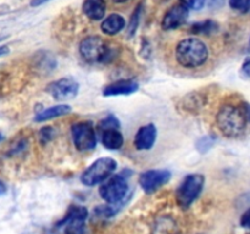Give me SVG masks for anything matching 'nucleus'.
I'll return each instance as SVG.
<instances>
[{
	"label": "nucleus",
	"mask_w": 250,
	"mask_h": 234,
	"mask_svg": "<svg viewBox=\"0 0 250 234\" xmlns=\"http://www.w3.org/2000/svg\"><path fill=\"white\" fill-rule=\"evenodd\" d=\"M83 14L92 21L104 20L106 14V2L105 0H84L82 4Z\"/></svg>",
	"instance_id": "14"
},
{
	"label": "nucleus",
	"mask_w": 250,
	"mask_h": 234,
	"mask_svg": "<svg viewBox=\"0 0 250 234\" xmlns=\"http://www.w3.org/2000/svg\"><path fill=\"white\" fill-rule=\"evenodd\" d=\"M189 17V9L186 7L183 4H176L171 6L164 15L163 21H161V28L164 31H172L177 29L182 24L187 22Z\"/></svg>",
	"instance_id": "11"
},
{
	"label": "nucleus",
	"mask_w": 250,
	"mask_h": 234,
	"mask_svg": "<svg viewBox=\"0 0 250 234\" xmlns=\"http://www.w3.org/2000/svg\"><path fill=\"white\" fill-rule=\"evenodd\" d=\"M117 167V162L111 157L95 160L81 176V182L87 187H94L106 180Z\"/></svg>",
	"instance_id": "6"
},
{
	"label": "nucleus",
	"mask_w": 250,
	"mask_h": 234,
	"mask_svg": "<svg viewBox=\"0 0 250 234\" xmlns=\"http://www.w3.org/2000/svg\"><path fill=\"white\" fill-rule=\"evenodd\" d=\"M80 84L77 80L70 77H63L58 80L49 83L46 93L56 100H68L77 97Z\"/></svg>",
	"instance_id": "9"
},
{
	"label": "nucleus",
	"mask_w": 250,
	"mask_h": 234,
	"mask_svg": "<svg viewBox=\"0 0 250 234\" xmlns=\"http://www.w3.org/2000/svg\"><path fill=\"white\" fill-rule=\"evenodd\" d=\"M50 1V0H32L31 1V6L36 7V6H41V5L45 4V2Z\"/></svg>",
	"instance_id": "30"
},
{
	"label": "nucleus",
	"mask_w": 250,
	"mask_h": 234,
	"mask_svg": "<svg viewBox=\"0 0 250 234\" xmlns=\"http://www.w3.org/2000/svg\"><path fill=\"white\" fill-rule=\"evenodd\" d=\"M81 56L90 63L109 62L114 58V50L106 41L98 36H89L83 39L78 46Z\"/></svg>",
	"instance_id": "4"
},
{
	"label": "nucleus",
	"mask_w": 250,
	"mask_h": 234,
	"mask_svg": "<svg viewBox=\"0 0 250 234\" xmlns=\"http://www.w3.org/2000/svg\"><path fill=\"white\" fill-rule=\"evenodd\" d=\"M151 234H180V227L173 217L164 214L154 221Z\"/></svg>",
	"instance_id": "15"
},
{
	"label": "nucleus",
	"mask_w": 250,
	"mask_h": 234,
	"mask_svg": "<svg viewBox=\"0 0 250 234\" xmlns=\"http://www.w3.org/2000/svg\"><path fill=\"white\" fill-rule=\"evenodd\" d=\"M120 121L117 119L116 116H114V115H109V116H106L105 118H103L102 121L99 122V124H98V129H99L100 132L105 131V129H110V128H117L120 129Z\"/></svg>",
	"instance_id": "22"
},
{
	"label": "nucleus",
	"mask_w": 250,
	"mask_h": 234,
	"mask_svg": "<svg viewBox=\"0 0 250 234\" xmlns=\"http://www.w3.org/2000/svg\"><path fill=\"white\" fill-rule=\"evenodd\" d=\"M171 179V172L167 170H148L139 176V185L144 193L153 194Z\"/></svg>",
	"instance_id": "10"
},
{
	"label": "nucleus",
	"mask_w": 250,
	"mask_h": 234,
	"mask_svg": "<svg viewBox=\"0 0 250 234\" xmlns=\"http://www.w3.org/2000/svg\"><path fill=\"white\" fill-rule=\"evenodd\" d=\"M219 29V24L214 20H204V21L195 22L190 26V32L194 34H203V36H209L215 33Z\"/></svg>",
	"instance_id": "20"
},
{
	"label": "nucleus",
	"mask_w": 250,
	"mask_h": 234,
	"mask_svg": "<svg viewBox=\"0 0 250 234\" xmlns=\"http://www.w3.org/2000/svg\"><path fill=\"white\" fill-rule=\"evenodd\" d=\"M88 210L84 206L72 205L65 217L55 224V228L62 234H84Z\"/></svg>",
	"instance_id": "7"
},
{
	"label": "nucleus",
	"mask_w": 250,
	"mask_h": 234,
	"mask_svg": "<svg viewBox=\"0 0 250 234\" xmlns=\"http://www.w3.org/2000/svg\"><path fill=\"white\" fill-rule=\"evenodd\" d=\"M207 1L211 9H220L221 6H224L226 0H207Z\"/></svg>",
	"instance_id": "29"
},
{
	"label": "nucleus",
	"mask_w": 250,
	"mask_h": 234,
	"mask_svg": "<svg viewBox=\"0 0 250 234\" xmlns=\"http://www.w3.org/2000/svg\"><path fill=\"white\" fill-rule=\"evenodd\" d=\"M176 61L185 68H198L205 65L209 58V48L198 38H186L177 43L175 50Z\"/></svg>",
	"instance_id": "1"
},
{
	"label": "nucleus",
	"mask_w": 250,
	"mask_h": 234,
	"mask_svg": "<svg viewBox=\"0 0 250 234\" xmlns=\"http://www.w3.org/2000/svg\"><path fill=\"white\" fill-rule=\"evenodd\" d=\"M71 110L72 109H71L70 105H65V104L50 106V107H48V109L41 111L39 114H37L36 117H34V121L44 122V121H49V119L58 118V117L68 115L71 112Z\"/></svg>",
	"instance_id": "18"
},
{
	"label": "nucleus",
	"mask_w": 250,
	"mask_h": 234,
	"mask_svg": "<svg viewBox=\"0 0 250 234\" xmlns=\"http://www.w3.org/2000/svg\"><path fill=\"white\" fill-rule=\"evenodd\" d=\"M156 136H158V131H156L155 124L149 123L142 126L134 136V148L137 150H149L155 144Z\"/></svg>",
	"instance_id": "12"
},
{
	"label": "nucleus",
	"mask_w": 250,
	"mask_h": 234,
	"mask_svg": "<svg viewBox=\"0 0 250 234\" xmlns=\"http://www.w3.org/2000/svg\"><path fill=\"white\" fill-rule=\"evenodd\" d=\"M139 89V84L134 79H119L105 85L103 89L104 97H117V95H131Z\"/></svg>",
	"instance_id": "13"
},
{
	"label": "nucleus",
	"mask_w": 250,
	"mask_h": 234,
	"mask_svg": "<svg viewBox=\"0 0 250 234\" xmlns=\"http://www.w3.org/2000/svg\"><path fill=\"white\" fill-rule=\"evenodd\" d=\"M6 185H5V183L2 182V180H0V195L5 194L6 193Z\"/></svg>",
	"instance_id": "33"
},
{
	"label": "nucleus",
	"mask_w": 250,
	"mask_h": 234,
	"mask_svg": "<svg viewBox=\"0 0 250 234\" xmlns=\"http://www.w3.org/2000/svg\"><path fill=\"white\" fill-rule=\"evenodd\" d=\"M54 136H55V129L50 126L43 127L38 133L39 143H41L42 145H45V144H48L49 141L53 140Z\"/></svg>",
	"instance_id": "24"
},
{
	"label": "nucleus",
	"mask_w": 250,
	"mask_h": 234,
	"mask_svg": "<svg viewBox=\"0 0 250 234\" xmlns=\"http://www.w3.org/2000/svg\"><path fill=\"white\" fill-rule=\"evenodd\" d=\"M71 136L77 150L90 151L97 146V132L92 122L81 121L72 124Z\"/></svg>",
	"instance_id": "8"
},
{
	"label": "nucleus",
	"mask_w": 250,
	"mask_h": 234,
	"mask_svg": "<svg viewBox=\"0 0 250 234\" xmlns=\"http://www.w3.org/2000/svg\"><path fill=\"white\" fill-rule=\"evenodd\" d=\"M125 26H126V21L124 16L120 14H110L103 20L100 28L103 33L106 36H115V34H119L125 28Z\"/></svg>",
	"instance_id": "16"
},
{
	"label": "nucleus",
	"mask_w": 250,
	"mask_h": 234,
	"mask_svg": "<svg viewBox=\"0 0 250 234\" xmlns=\"http://www.w3.org/2000/svg\"><path fill=\"white\" fill-rule=\"evenodd\" d=\"M229 4L232 10H236L242 14H246L250 9V0H229Z\"/></svg>",
	"instance_id": "25"
},
{
	"label": "nucleus",
	"mask_w": 250,
	"mask_h": 234,
	"mask_svg": "<svg viewBox=\"0 0 250 234\" xmlns=\"http://www.w3.org/2000/svg\"><path fill=\"white\" fill-rule=\"evenodd\" d=\"M241 73L244 78H248L250 79V58H247L244 60L243 65H242L241 68Z\"/></svg>",
	"instance_id": "27"
},
{
	"label": "nucleus",
	"mask_w": 250,
	"mask_h": 234,
	"mask_svg": "<svg viewBox=\"0 0 250 234\" xmlns=\"http://www.w3.org/2000/svg\"><path fill=\"white\" fill-rule=\"evenodd\" d=\"M141 14H142V4H139L138 6L136 7L133 14H132L131 20H129L128 28H127V34H128L129 38H132V37L136 34L137 28H138V24H139V20H141Z\"/></svg>",
	"instance_id": "21"
},
{
	"label": "nucleus",
	"mask_w": 250,
	"mask_h": 234,
	"mask_svg": "<svg viewBox=\"0 0 250 234\" xmlns=\"http://www.w3.org/2000/svg\"><path fill=\"white\" fill-rule=\"evenodd\" d=\"M36 67L38 72L49 73L56 67V60L50 53H45V51H41L37 55L36 58Z\"/></svg>",
	"instance_id": "19"
},
{
	"label": "nucleus",
	"mask_w": 250,
	"mask_h": 234,
	"mask_svg": "<svg viewBox=\"0 0 250 234\" xmlns=\"http://www.w3.org/2000/svg\"><path fill=\"white\" fill-rule=\"evenodd\" d=\"M129 171H122L119 175L112 176L104 180L99 188V195L106 204H124L125 197L129 193L128 177Z\"/></svg>",
	"instance_id": "3"
},
{
	"label": "nucleus",
	"mask_w": 250,
	"mask_h": 234,
	"mask_svg": "<svg viewBox=\"0 0 250 234\" xmlns=\"http://www.w3.org/2000/svg\"><path fill=\"white\" fill-rule=\"evenodd\" d=\"M215 144V138H212V136H202V138H199L197 140V143H195V148H197V150L199 151L200 154H205L208 153V151L210 150V149L214 146Z\"/></svg>",
	"instance_id": "23"
},
{
	"label": "nucleus",
	"mask_w": 250,
	"mask_h": 234,
	"mask_svg": "<svg viewBox=\"0 0 250 234\" xmlns=\"http://www.w3.org/2000/svg\"><path fill=\"white\" fill-rule=\"evenodd\" d=\"M205 178L203 175H188L176 190V202L182 210L189 209L199 197L204 188Z\"/></svg>",
	"instance_id": "5"
},
{
	"label": "nucleus",
	"mask_w": 250,
	"mask_h": 234,
	"mask_svg": "<svg viewBox=\"0 0 250 234\" xmlns=\"http://www.w3.org/2000/svg\"><path fill=\"white\" fill-rule=\"evenodd\" d=\"M7 53H9V46H6V45L0 46V58H1V56L6 55Z\"/></svg>",
	"instance_id": "32"
},
{
	"label": "nucleus",
	"mask_w": 250,
	"mask_h": 234,
	"mask_svg": "<svg viewBox=\"0 0 250 234\" xmlns=\"http://www.w3.org/2000/svg\"><path fill=\"white\" fill-rule=\"evenodd\" d=\"M180 2L185 5L186 7H188L189 10H195V11H198V10L204 7L207 0H180Z\"/></svg>",
	"instance_id": "26"
},
{
	"label": "nucleus",
	"mask_w": 250,
	"mask_h": 234,
	"mask_svg": "<svg viewBox=\"0 0 250 234\" xmlns=\"http://www.w3.org/2000/svg\"><path fill=\"white\" fill-rule=\"evenodd\" d=\"M100 136H102L103 145L109 150H119L124 145V136L120 132V129H105V131L100 132Z\"/></svg>",
	"instance_id": "17"
},
{
	"label": "nucleus",
	"mask_w": 250,
	"mask_h": 234,
	"mask_svg": "<svg viewBox=\"0 0 250 234\" xmlns=\"http://www.w3.org/2000/svg\"><path fill=\"white\" fill-rule=\"evenodd\" d=\"M241 226L243 228H249L250 229V209L247 210L241 217Z\"/></svg>",
	"instance_id": "28"
},
{
	"label": "nucleus",
	"mask_w": 250,
	"mask_h": 234,
	"mask_svg": "<svg viewBox=\"0 0 250 234\" xmlns=\"http://www.w3.org/2000/svg\"><path fill=\"white\" fill-rule=\"evenodd\" d=\"M247 119L244 110L234 105H224L216 115V124L220 132L227 138H238L247 129Z\"/></svg>",
	"instance_id": "2"
},
{
	"label": "nucleus",
	"mask_w": 250,
	"mask_h": 234,
	"mask_svg": "<svg viewBox=\"0 0 250 234\" xmlns=\"http://www.w3.org/2000/svg\"><path fill=\"white\" fill-rule=\"evenodd\" d=\"M114 2H116V4H122V2H126L128 1V0H112Z\"/></svg>",
	"instance_id": "34"
},
{
	"label": "nucleus",
	"mask_w": 250,
	"mask_h": 234,
	"mask_svg": "<svg viewBox=\"0 0 250 234\" xmlns=\"http://www.w3.org/2000/svg\"><path fill=\"white\" fill-rule=\"evenodd\" d=\"M243 110H244V114H246L247 116V119L250 122V104H244Z\"/></svg>",
	"instance_id": "31"
}]
</instances>
